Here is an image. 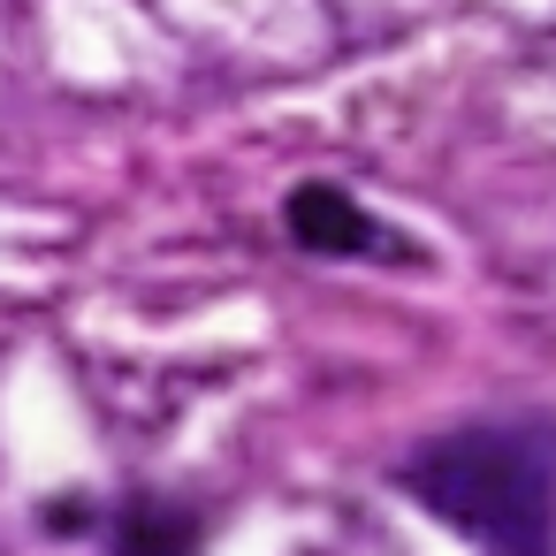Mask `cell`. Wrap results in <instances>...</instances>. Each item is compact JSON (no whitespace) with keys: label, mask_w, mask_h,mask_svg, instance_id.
Returning a JSON list of instances; mask_svg holds the SVG:
<instances>
[{"label":"cell","mask_w":556,"mask_h":556,"mask_svg":"<svg viewBox=\"0 0 556 556\" xmlns=\"http://www.w3.org/2000/svg\"><path fill=\"white\" fill-rule=\"evenodd\" d=\"M396 488L488 556H548L556 442L541 427H450L396 465Z\"/></svg>","instance_id":"obj_1"},{"label":"cell","mask_w":556,"mask_h":556,"mask_svg":"<svg viewBox=\"0 0 556 556\" xmlns=\"http://www.w3.org/2000/svg\"><path fill=\"white\" fill-rule=\"evenodd\" d=\"M290 244L298 252H320V260H358V252H389V237L374 229V214L343 191V184H298L290 206Z\"/></svg>","instance_id":"obj_2"},{"label":"cell","mask_w":556,"mask_h":556,"mask_svg":"<svg viewBox=\"0 0 556 556\" xmlns=\"http://www.w3.org/2000/svg\"><path fill=\"white\" fill-rule=\"evenodd\" d=\"M108 556H199V518H191L184 503L138 495V503H123Z\"/></svg>","instance_id":"obj_3"},{"label":"cell","mask_w":556,"mask_h":556,"mask_svg":"<svg viewBox=\"0 0 556 556\" xmlns=\"http://www.w3.org/2000/svg\"><path fill=\"white\" fill-rule=\"evenodd\" d=\"M47 526H54V533H92V503H85V495H77V503H54Z\"/></svg>","instance_id":"obj_4"}]
</instances>
